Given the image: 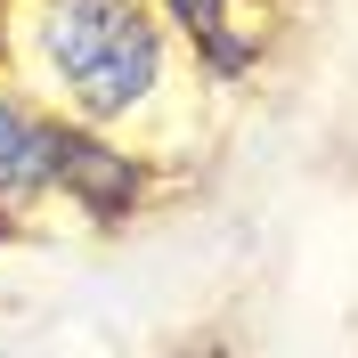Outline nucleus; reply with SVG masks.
<instances>
[{
	"instance_id": "f257e3e1",
	"label": "nucleus",
	"mask_w": 358,
	"mask_h": 358,
	"mask_svg": "<svg viewBox=\"0 0 358 358\" xmlns=\"http://www.w3.org/2000/svg\"><path fill=\"white\" fill-rule=\"evenodd\" d=\"M41 66L82 122H122L163 82V24L147 0H41Z\"/></svg>"
},
{
	"instance_id": "f03ea898",
	"label": "nucleus",
	"mask_w": 358,
	"mask_h": 358,
	"mask_svg": "<svg viewBox=\"0 0 358 358\" xmlns=\"http://www.w3.org/2000/svg\"><path fill=\"white\" fill-rule=\"evenodd\" d=\"M49 179H57V187H73V203H82V212H98V220L131 212V196H138L131 155H114V147L66 131V122H49Z\"/></svg>"
},
{
	"instance_id": "7ed1b4c3",
	"label": "nucleus",
	"mask_w": 358,
	"mask_h": 358,
	"mask_svg": "<svg viewBox=\"0 0 358 358\" xmlns=\"http://www.w3.org/2000/svg\"><path fill=\"white\" fill-rule=\"evenodd\" d=\"M33 187H49V122H33V114L0 90V203L33 196Z\"/></svg>"
},
{
	"instance_id": "20e7f679",
	"label": "nucleus",
	"mask_w": 358,
	"mask_h": 358,
	"mask_svg": "<svg viewBox=\"0 0 358 358\" xmlns=\"http://www.w3.org/2000/svg\"><path fill=\"white\" fill-rule=\"evenodd\" d=\"M171 8L187 17L196 49H203V57H212L220 73L252 66V49H261V33H245V24H236V0H171Z\"/></svg>"
}]
</instances>
